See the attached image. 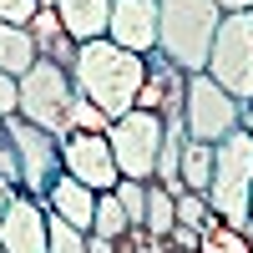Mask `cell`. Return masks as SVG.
<instances>
[{"mask_svg": "<svg viewBox=\"0 0 253 253\" xmlns=\"http://www.w3.org/2000/svg\"><path fill=\"white\" fill-rule=\"evenodd\" d=\"M248 218H253V203H248Z\"/></svg>", "mask_w": 253, "mask_h": 253, "instance_id": "cell-32", "label": "cell"}, {"mask_svg": "<svg viewBox=\"0 0 253 253\" xmlns=\"http://www.w3.org/2000/svg\"><path fill=\"white\" fill-rule=\"evenodd\" d=\"M248 203H253V137L243 132H228L218 147H213V182H208V208L228 223V228H243L253 223L248 218Z\"/></svg>", "mask_w": 253, "mask_h": 253, "instance_id": "cell-4", "label": "cell"}, {"mask_svg": "<svg viewBox=\"0 0 253 253\" xmlns=\"http://www.w3.org/2000/svg\"><path fill=\"white\" fill-rule=\"evenodd\" d=\"M31 41H36V56H46V61H61V66H71V56H76V41L66 36V26H61V15L56 5H41L31 15Z\"/></svg>", "mask_w": 253, "mask_h": 253, "instance_id": "cell-15", "label": "cell"}, {"mask_svg": "<svg viewBox=\"0 0 253 253\" xmlns=\"http://www.w3.org/2000/svg\"><path fill=\"white\" fill-rule=\"evenodd\" d=\"M162 243H172L177 253H198V243H203V233H198V228H187V223H177V228H172V233H167Z\"/></svg>", "mask_w": 253, "mask_h": 253, "instance_id": "cell-25", "label": "cell"}, {"mask_svg": "<svg viewBox=\"0 0 253 253\" xmlns=\"http://www.w3.org/2000/svg\"><path fill=\"white\" fill-rule=\"evenodd\" d=\"M31 61H36V41H31V31H26V26H5V20H0V71L20 76Z\"/></svg>", "mask_w": 253, "mask_h": 253, "instance_id": "cell-17", "label": "cell"}, {"mask_svg": "<svg viewBox=\"0 0 253 253\" xmlns=\"http://www.w3.org/2000/svg\"><path fill=\"white\" fill-rule=\"evenodd\" d=\"M107 41H117L137 56H152L157 51V0H112Z\"/></svg>", "mask_w": 253, "mask_h": 253, "instance_id": "cell-10", "label": "cell"}, {"mask_svg": "<svg viewBox=\"0 0 253 253\" xmlns=\"http://www.w3.org/2000/svg\"><path fill=\"white\" fill-rule=\"evenodd\" d=\"M46 253H86V233L71 228L66 218L46 213Z\"/></svg>", "mask_w": 253, "mask_h": 253, "instance_id": "cell-21", "label": "cell"}, {"mask_svg": "<svg viewBox=\"0 0 253 253\" xmlns=\"http://www.w3.org/2000/svg\"><path fill=\"white\" fill-rule=\"evenodd\" d=\"M172 228H177V198L152 177V182H147V233H152V238H167Z\"/></svg>", "mask_w": 253, "mask_h": 253, "instance_id": "cell-18", "label": "cell"}, {"mask_svg": "<svg viewBox=\"0 0 253 253\" xmlns=\"http://www.w3.org/2000/svg\"><path fill=\"white\" fill-rule=\"evenodd\" d=\"M218 10H223V15H233V10H253V0H218Z\"/></svg>", "mask_w": 253, "mask_h": 253, "instance_id": "cell-28", "label": "cell"}, {"mask_svg": "<svg viewBox=\"0 0 253 253\" xmlns=\"http://www.w3.org/2000/svg\"><path fill=\"white\" fill-rule=\"evenodd\" d=\"M15 112H20V76L0 71V122H5V117H15Z\"/></svg>", "mask_w": 253, "mask_h": 253, "instance_id": "cell-24", "label": "cell"}, {"mask_svg": "<svg viewBox=\"0 0 253 253\" xmlns=\"http://www.w3.org/2000/svg\"><path fill=\"white\" fill-rule=\"evenodd\" d=\"M177 172H182V187H187V193H208V182H213V147L187 137V142H182Z\"/></svg>", "mask_w": 253, "mask_h": 253, "instance_id": "cell-16", "label": "cell"}, {"mask_svg": "<svg viewBox=\"0 0 253 253\" xmlns=\"http://www.w3.org/2000/svg\"><path fill=\"white\" fill-rule=\"evenodd\" d=\"M162 132H167V122H162L157 112H142V107L122 112V117L107 126L117 172H122V177H137V182H152L157 152H162Z\"/></svg>", "mask_w": 253, "mask_h": 253, "instance_id": "cell-8", "label": "cell"}, {"mask_svg": "<svg viewBox=\"0 0 253 253\" xmlns=\"http://www.w3.org/2000/svg\"><path fill=\"white\" fill-rule=\"evenodd\" d=\"M61 26H66L71 41H96L107 36V15H112V0H51Z\"/></svg>", "mask_w": 253, "mask_h": 253, "instance_id": "cell-14", "label": "cell"}, {"mask_svg": "<svg viewBox=\"0 0 253 253\" xmlns=\"http://www.w3.org/2000/svg\"><path fill=\"white\" fill-rule=\"evenodd\" d=\"M0 177H10L26 198H46V187L61 177V137L41 132L26 117H5L0 137Z\"/></svg>", "mask_w": 253, "mask_h": 253, "instance_id": "cell-3", "label": "cell"}, {"mask_svg": "<svg viewBox=\"0 0 253 253\" xmlns=\"http://www.w3.org/2000/svg\"><path fill=\"white\" fill-rule=\"evenodd\" d=\"M46 213H56V218H66L71 228H81V233H91V218H96V193L86 182H76L71 172H61L51 187H46Z\"/></svg>", "mask_w": 253, "mask_h": 253, "instance_id": "cell-13", "label": "cell"}, {"mask_svg": "<svg viewBox=\"0 0 253 253\" xmlns=\"http://www.w3.org/2000/svg\"><path fill=\"white\" fill-rule=\"evenodd\" d=\"M61 172H71L76 182H86L91 193H112V187L122 182L107 132H66L61 137Z\"/></svg>", "mask_w": 253, "mask_h": 253, "instance_id": "cell-9", "label": "cell"}, {"mask_svg": "<svg viewBox=\"0 0 253 253\" xmlns=\"http://www.w3.org/2000/svg\"><path fill=\"white\" fill-rule=\"evenodd\" d=\"M86 253H117V243L101 238V233H86Z\"/></svg>", "mask_w": 253, "mask_h": 253, "instance_id": "cell-26", "label": "cell"}, {"mask_svg": "<svg viewBox=\"0 0 253 253\" xmlns=\"http://www.w3.org/2000/svg\"><path fill=\"white\" fill-rule=\"evenodd\" d=\"M76 101V81H71V66H61V61H46L36 56L26 71H20V117L36 122L41 132L51 137H66V112Z\"/></svg>", "mask_w": 253, "mask_h": 253, "instance_id": "cell-5", "label": "cell"}, {"mask_svg": "<svg viewBox=\"0 0 253 253\" xmlns=\"http://www.w3.org/2000/svg\"><path fill=\"white\" fill-rule=\"evenodd\" d=\"M218 0H157V51L177 71H208V51L218 36Z\"/></svg>", "mask_w": 253, "mask_h": 253, "instance_id": "cell-2", "label": "cell"}, {"mask_svg": "<svg viewBox=\"0 0 253 253\" xmlns=\"http://www.w3.org/2000/svg\"><path fill=\"white\" fill-rule=\"evenodd\" d=\"M243 233H248V253H253V223H248V228H243Z\"/></svg>", "mask_w": 253, "mask_h": 253, "instance_id": "cell-30", "label": "cell"}, {"mask_svg": "<svg viewBox=\"0 0 253 253\" xmlns=\"http://www.w3.org/2000/svg\"><path fill=\"white\" fill-rule=\"evenodd\" d=\"M46 5H51V0H46Z\"/></svg>", "mask_w": 253, "mask_h": 253, "instance_id": "cell-34", "label": "cell"}, {"mask_svg": "<svg viewBox=\"0 0 253 253\" xmlns=\"http://www.w3.org/2000/svg\"><path fill=\"white\" fill-rule=\"evenodd\" d=\"M243 132L253 137V101H243Z\"/></svg>", "mask_w": 253, "mask_h": 253, "instance_id": "cell-29", "label": "cell"}, {"mask_svg": "<svg viewBox=\"0 0 253 253\" xmlns=\"http://www.w3.org/2000/svg\"><path fill=\"white\" fill-rule=\"evenodd\" d=\"M0 248L5 253H46V203L20 193L0 213Z\"/></svg>", "mask_w": 253, "mask_h": 253, "instance_id": "cell-11", "label": "cell"}, {"mask_svg": "<svg viewBox=\"0 0 253 253\" xmlns=\"http://www.w3.org/2000/svg\"><path fill=\"white\" fill-rule=\"evenodd\" d=\"M182 86H187V71H177L162 51H152L147 56V76L137 86V107L157 112V117H182Z\"/></svg>", "mask_w": 253, "mask_h": 253, "instance_id": "cell-12", "label": "cell"}, {"mask_svg": "<svg viewBox=\"0 0 253 253\" xmlns=\"http://www.w3.org/2000/svg\"><path fill=\"white\" fill-rule=\"evenodd\" d=\"M66 126H71V132H107V126H112V117L101 112L96 101L76 96V101H71V112H66Z\"/></svg>", "mask_w": 253, "mask_h": 253, "instance_id": "cell-22", "label": "cell"}, {"mask_svg": "<svg viewBox=\"0 0 253 253\" xmlns=\"http://www.w3.org/2000/svg\"><path fill=\"white\" fill-rule=\"evenodd\" d=\"M126 208H122V198H117V187L112 193H96V218H91V233H101V238H112V243H122L126 238Z\"/></svg>", "mask_w": 253, "mask_h": 253, "instance_id": "cell-19", "label": "cell"}, {"mask_svg": "<svg viewBox=\"0 0 253 253\" xmlns=\"http://www.w3.org/2000/svg\"><path fill=\"white\" fill-rule=\"evenodd\" d=\"M182 126L193 142H208L218 147L228 132H238L243 126V101L233 91H223L208 71H193L182 86Z\"/></svg>", "mask_w": 253, "mask_h": 253, "instance_id": "cell-6", "label": "cell"}, {"mask_svg": "<svg viewBox=\"0 0 253 253\" xmlns=\"http://www.w3.org/2000/svg\"><path fill=\"white\" fill-rule=\"evenodd\" d=\"M208 76L238 101H253V10H233L218 20L213 51H208Z\"/></svg>", "mask_w": 253, "mask_h": 253, "instance_id": "cell-7", "label": "cell"}, {"mask_svg": "<svg viewBox=\"0 0 253 253\" xmlns=\"http://www.w3.org/2000/svg\"><path fill=\"white\" fill-rule=\"evenodd\" d=\"M177 223H187V228H198V233H208V228H218L223 218L208 208V193H177Z\"/></svg>", "mask_w": 253, "mask_h": 253, "instance_id": "cell-20", "label": "cell"}, {"mask_svg": "<svg viewBox=\"0 0 253 253\" xmlns=\"http://www.w3.org/2000/svg\"><path fill=\"white\" fill-rule=\"evenodd\" d=\"M0 137H5V122H0Z\"/></svg>", "mask_w": 253, "mask_h": 253, "instance_id": "cell-31", "label": "cell"}, {"mask_svg": "<svg viewBox=\"0 0 253 253\" xmlns=\"http://www.w3.org/2000/svg\"><path fill=\"white\" fill-rule=\"evenodd\" d=\"M147 76V56L117 46V41L96 36V41H76V56H71V81H76V96L96 101L112 122L122 112L137 107V86Z\"/></svg>", "mask_w": 253, "mask_h": 253, "instance_id": "cell-1", "label": "cell"}, {"mask_svg": "<svg viewBox=\"0 0 253 253\" xmlns=\"http://www.w3.org/2000/svg\"><path fill=\"white\" fill-rule=\"evenodd\" d=\"M0 253H5V248H0Z\"/></svg>", "mask_w": 253, "mask_h": 253, "instance_id": "cell-33", "label": "cell"}, {"mask_svg": "<svg viewBox=\"0 0 253 253\" xmlns=\"http://www.w3.org/2000/svg\"><path fill=\"white\" fill-rule=\"evenodd\" d=\"M46 5V0H0V20L5 26H31V15Z\"/></svg>", "mask_w": 253, "mask_h": 253, "instance_id": "cell-23", "label": "cell"}, {"mask_svg": "<svg viewBox=\"0 0 253 253\" xmlns=\"http://www.w3.org/2000/svg\"><path fill=\"white\" fill-rule=\"evenodd\" d=\"M15 198H20V187H15L10 177H0V213H5V208H10Z\"/></svg>", "mask_w": 253, "mask_h": 253, "instance_id": "cell-27", "label": "cell"}]
</instances>
